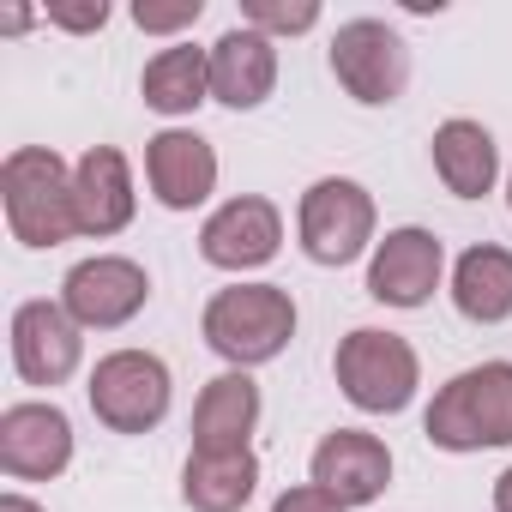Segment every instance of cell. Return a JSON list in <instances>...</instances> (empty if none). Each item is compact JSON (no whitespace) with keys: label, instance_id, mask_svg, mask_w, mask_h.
Returning a JSON list of instances; mask_svg holds the SVG:
<instances>
[{"label":"cell","instance_id":"9","mask_svg":"<svg viewBox=\"0 0 512 512\" xmlns=\"http://www.w3.org/2000/svg\"><path fill=\"white\" fill-rule=\"evenodd\" d=\"M278 241H284V217L260 193H241V199L217 205L199 229V253L217 272H253V266L278 260Z\"/></svg>","mask_w":512,"mask_h":512},{"label":"cell","instance_id":"6","mask_svg":"<svg viewBox=\"0 0 512 512\" xmlns=\"http://www.w3.org/2000/svg\"><path fill=\"white\" fill-rule=\"evenodd\" d=\"M296 229H302V253L314 266H350L356 253L374 241V199H368L362 181L326 175V181H314L302 193Z\"/></svg>","mask_w":512,"mask_h":512},{"label":"cell","instance_id":"7","mask_svg":"<svg viewBox=\"0 0 512 512\" xmlns=\"http://www.w3.org/2000/svg\"><path fill=\"white\" fill-rule=\"evenodd\" d=\"M332 73H338V85L356 103L386 109L410 85V43L392 25H380V19H350L332 37Z\"/></svg>","mask_w":512,"mask_h":512},{"label":"cell","instance_id":"1","mask_svg":"<svg viewBox=\"0 0 512 512\" xmlns=\"http://www.w3.org/2000/svg\"><path fill=\"white\" fill-rule=\"evenodd\" d=\"M422 428L440 452L512 446V362H482V368L452 374L434 392Z\"/></svg>","mask_w":512,"mask_h":512},{"label":"cell","instance_id":"14","mask_svg":"<svg viewBox=\"0 0 512 512\" xmlns=\"http://www.w3.org/2000/svg\"><path fill=\"white\" fill-rule=\"evenodd\" d=\"M278 85V43L253 25H235L211 43V97L223 109H260Z\"/></svg>","mask_w":512,"mask_h":512},{"label":"cell","instance_id":"19","mask_svg":"<svg viewBox=\"0 0 512 512\" xmlns=\"http://www.w3.org/2000/svg\"><path fill=\"white\" fill-rule=\"evenodd\" d=\"M452 302H458L464 320L500 326L512 314V253L494 247V241L470 247L464 260H458V272H452Z\"/></svg>","mask_w":512,"mask_h":512},{"label":"cell","instance_id":"16","mask_svg":"<svg viewBox=\"0 0 512 512\" xmlns=\"http://www.w3.org/2000/svg\"><path fill=\"white\" fill-rule=\"evenodd\" d=\"M73 205H79V235H121L133 223V169L115 145H91L73 169Z\"/></svg>","mask_w":512,"mask_h":512},{"label":"cell","instance_id":"20","mask_svg":"<svg viewBox=\"0 0 512 512\" xmlns=\"http://www.w3.org/2000/svg\"><path fill=\"white\" fill-rule=\"evenodd\" d=\"M260 482V458L253 452H193L181 470V500L193 512H241Z\"/></svg>","mask_w":512,"mask_h":512},{"label":"cell","instance_id":"26","mask_svg":"<svg viewBox=\"0 0 512 512\" xmlns=\"http://www.w3.org/2000/svg\"><path fill=\"white\" fill-rule=\"evenodd\" d=\"M494 512H512V464L494 476Z\"/></svg>","mask_w":512,"mask_h":512},{"label":"cell","instance_id":"3","mask_svg":"<svg viewBox=\"0 0 512 512\" xmlns=\"http://www.w3.org/2000/svg\"><path fill=\"white\" fill-rule=\"evenodd\" d=\"M205 344L235 362V368H260L272 356H284V344L296 338V302L278 284H235L217 290L205 302Z\"/></svg>","mask_w":512,"mask_h":512},{"label":"cell","instance_id":"18","mask_svg":"<svg viewBox=\"0 0 512 512\" xmlns=\"http://www.w3.org/2000/svg\"><path fill=\"white\" fill-rule=\"evenodd\" d=\"M434 169H440L446 193L482 199L500 175V145L482 121H446V127H434Z\"/></svg>","mask_w":512,"mask_h":512},{"label":"cell","instance_id":"15","mask_svg":"<svg viewBox=\"0 0 512 512\" xmlns=\"http://www.w3.org/2000/svg\"><path fill=\"white\" fill-rule=\"evenodd\" d=\"M145 181H151V193H157L169 211H193V205H205L211 187H217V151H211L199 133L169 127V133H157V139L145 145Z\"/></svg>","mask_w":512,"mask_h":512},{"label":"cell","instance_id":"2","mask_svg":"<svg viewBox=\"0 0 512 512\" xmlns=\"http://www.w3.org/2000/svg\"><path fill=\"white\" fill-rule=\"evenodd\" d=\"M0 199H7V223L25 247H61L67 235H79L73 175L49 145H19L0 163Z\"/></svg>","mask_w":512,"mask_h":512},{"label":"cell","instance_id":"25","mask_svg":"<svg viewBox=\"0 0 512 512\" xmlns=\"http://www.w3.org/2000/svg\"><path fill=\"white\" fill-rule=\"evenodd\" d=\"M103 19H109L103 0H85V7H67V0H55V7H49V25H61V31H103Z\"/></svg>","mask_w":512,"mask_h":512},{"label":"cell","instance_id":"27","mask_svg":"<svg viewBox=\"0 0 512 512\" xmlns=\"http://www.w3.org/2000/svg\"><path fill=\"white\" fill-rule=\"evenodd\" d=\"M0 512H43V506L25 500V494H0Z\"/></svg>","mask_w":512,"mask_h":512},{"label":"cell","instance_id":"12","mask_svg":"<svg viewBox=\"0 0 512 512\" xmlns=\"http://www.w3.org/2000/svg\"><path fill=\"white\" fill-rule=\"evenodd\" d=\"M440 266L446 253L428 229H392L380 247H374V266H368V296L386 302V308H422L434 290H440Z\"/></svg>","mask_w":512,"mask_h":512},{"label":"cell","instance_id":"11","mask_svg":"<svg viewBox=\"0 0 512 512\" xmlns=\"http://www.w3.org/2000/svg\"><path fill=\"white\" fill-rule=\"evenodd\" d=\"M79 320L61 302H25L13 314V368L25 386H61L79 374Z\"/></svg>","mask_w":512,"mask_h":512},{"label":"cell","instance_id":"10","mask_svg":"<svg viewBox=\"0 0 512 512\" xmlns=\"http://www.w3.org/2000/svg\"><path fill=\"white\" fill-rule=\"evenodd\" d=\"M73 464V422L55 404H13L0 416V470L19 482H49Z\"/></svg>","mask_w":512,"mask_h":512},{"label":"cell","instance_id":"21","mask_svg":"<svg viewBox=\"0 0 512 512\" xmlns=\"http://www.w3.org/2000/svg\"><path fill=\"white\" fill-rule=\"evenodd\" d=\"M139 91H145V109H157V115H193L205 103V91H211V55L175 43L157 61H145Z\"/></svg>","mask_w":512,"mask_h":512},{"label":"cell","instance_id":"8","mask_svg":"<svg viewBox=\"0 0 512 512\" xmlns=\"http://www.w3.org/2000/svg\"><path fill=\"white\" fill-rule=\"evenodd\" d=\"M145 302H151V278H145V266L121 260V253L79 260V266L67 272V284H61V308H67L79 326H91V332L127 326Z\"/></svg>","mask_w":512,"mask_h":512},{"label":"cell","instance_id":"22","mask_svg":"<svg viewBox=\"0 0 512 512\" xmlns=\"http://www.w3.org/2000/svg\"><path fill=\"white\" fill-rule=\"evenodd\" d=\"M241 25H253L260 37H302L320 25V7L314 0H247Z\"/></svg>","mask_w":512,"mask_h":512},{"label":"cell","instance_id":"17","mask_svg":"<svg viewBox=\"0 0 512 512\" xmlns=\"http://www.w3.org/2000/svg\"><path fill=\"white\" fill-rule=\"evenodd\" d=\"M253 428H260V386H253L241 368L217 374L199 404H193V452H247Z\"/></svg>","mask_w":512,"mask_h":512},{"label":"cell","instance_id":"4","mask_svg":"<svg viewBox=\"0 0 512 512\" xmlns=\"http://www.w3.org/2000/svg\"><path fill=\"white\" fill-rule=\"evenodd\" d=\"M332 368H338L344 398H350L356 410H368V416L404 410V404L416 398V380H422L416 350H410L398 332H374V326L350 332V338L338 344V362H332Z\"/></svg>","mask_w":512,"mask_h":512},{"label":"cell","instance_id":"23","mask_svg":"<svg viewBox=\"0 0 512 512\" xmlns=\"http://www.w3.org/2000/svg\"><path fill=\"white\" fill-rule=\"evenodd\" d=\"M205 7H199V0H175V7H151V0H139V7H133V25L139 31H181V25H193Z\"/></svg>","mask_w":512,"mask_h":512},{"label":"cell","instance_id":"13","mask_svg":"<svg viewBox=\"0 0 512 512\" xmlns=\"http://www.w3.org/2000/svg\"><path fill=\"white\" fill-rule=\"evenodd\" d=\"M386 482H392V452H386L374 434L338 428V434H326V440L314 446V488H326L332 500L368 506V500L386 494Z\"/></svg>","mask_w":512,"mask_h":512},{"label":"cell","instance_id":"24","mask_svg":"<svg viewBox=\"0 0 512 512\" xmlns=\"http://www.w3.org/2000/svg\"><path fill=\"white\" fill-rule=\"evenodd\" d=\"M272 512H350V506H344V500H332L326 488L302 482V488H284V494L272 500Z\"/></svg>","mask_w":512,"mask_h":512},{"label":"cell","instance_id":"5","mask_svg":"<svg viewBox=\"0 0 512 512\" xmlns=\"http://www.w3.org/2000/svg\"><path fill=\"white\" fill-rule=\"evenodd\" d=\"M91 410L109 434H151L169 416V368L151 350H115L91 368Z\"/></svg>","mask_w":512,"mask_h":512},{"label":"cell","instance_id":"28","mask_svg":"<svg viewBox=\"0 0 512 512\" xmlns=\"http://www.w3.org/2000/svg\"><path fill=\"white\" fill-rule=\"evenodd\" d=\"M506 205H512V181H506Z\"/></svg>","mask_w":512,"mask_h":512}]
</instances>
